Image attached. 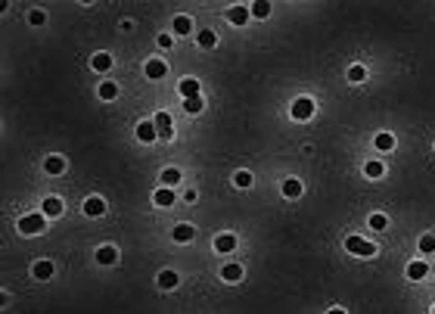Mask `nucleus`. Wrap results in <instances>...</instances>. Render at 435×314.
I'll return each mask as SVG.
<instances>
[{
  "label": "nucleus",
  "mask_w": 435,
  "mask_h": 314,
  "mask_svg": "<svg viewBox=\"0 0 435 314\" xmlns=\"http://www.w3.org/2000/svg\"><path fill=\"white\" fill-rule=\"evenodd\" d=\"M345 249L352 252V255H364V258L376 255V246H373L370 240H361V236H348V240H345Z\"/></svg>",
  "instance_id": "f257e3e1"
},
{
  "label": "nucleus",
  "mask_w": 435,
  "mask_h": 314,
  "mask_svg": "<svg viewBox=\"0 0 435 314\" xmlns=\"http://www.w3.org/2000/svg\"><path fill=\"white\" fill-rule=\"evenodd\" d=\"M314 115V103L308 97H298L295 103H292V118L295 122H308V118Z\"/></svg>",
  "instance_id": "f03ea898"
},
{
  "label": "nucleus",
  "mask_w": 435,
  "mask_h": 314,
  "mask_svg": "<svg viewBox=\"0 0 435 314\" xmlns=\"http://www.w3.org/2000/svg\"><path fill=\"white\" fill-rule=\"evenodd\" d=\"M19 230H22V233H41V230H44V211H41V215H25V218H19Z\"/></svg>",
  "instance_id": "7ed1b4c3"
},
{
  "label": "nucleus",
  "mask_w": 435,
  "mask_h": 314,
  "mask_svg": "<svg viewBox=\"0 0 435 314\" xmlns=\"http://www.w3.org/2000/svg\"><path fill=\"white\" fill-rule=\"evenodd\" d=\"M156 131H159V140H171V137H174L171 115H168V112H159V115H156Z\"/></svg>",
  "instance_id": "20e7f679"
},
{
  "label": "nucleus",
  "mask_w": 435,
  "mask_h": 314,
  "mask_svg": "<svg viewBox=\"0 0 435 314\" xmlns=\"http://www.w3.org/2000/svg\"><path fill=\"white\" fill-rule=\"evenodd\" d=\"M106 211V202L100 199V196H90V199H84V215L87 218H100Z\"/></svg>",
  "instance_id": "39448f33"
},
{
  "label": "nucleus",
  "mask_w": 435,
  "mask_h": 314,
  "mask_svg": "<svg viewBox=\"0 0 435 314\" xmlns=\"http://www.w3.org/2000/svg\"><path fill=\"white\" fill-rule=\"evenodd\" d=\"M137 137H140L143 143H152V140H159L156 122H140V125H137Z\"/></svg>",
  "instance_id": "423d86ee"
},
{
  "label": "nucleus",
  "mask_w": 435,
  "mask_h": 314,
  "mask_svg": "<svg viewBox=\"0 0 435 314\" xmlns=\"http://www.w3.org/2000/svg\"><path fill=\"white\" fill-rule=\"evenodd\" d=\"M177 90H181L184 100H193V97H199V81L196 78H184L181 84H177Z\"/></svg>",
  "instance_id": "0eeeda50"
},
{
  "label": "nucleus",
  "mask_w": 435,
  "mask_h": 314,
  "mask_svg": "<svg viewBox=\"0 0 435 314\" xmlns=\"http://www.w3.org/2000/svg\"><path fill=\"white\" fill-rule=\"evenodd\" d=\"M165 72H168V65L162 63V59H149V63H146V78H152V81L165 78Z\"/></svg>",
  "instance_id": "6e6552de"
},
{
  "label": "nucleus",
  "mask_w": 435,
  "mask_h": 314,
  "mask_svg": "<svg viewBox=\"0 0 435 314\" xmlns=\"http://www.w3.org/2000/svg\"><path fill=\"white\" fill-rule=\"evenodd\" d=\"M215 249L224 252V255H227V252H233V249H236V236H233V233H221L218 240H215Z\"/></svg>",
  "instance_id": "1a4fd4ad"
},
{
  "label": "nucleus",
  "mask_w": 435,
  "mask_h": 314,
  "mask_svg": "<svg viewBox=\"0 0 435 314\" xmlns=\"http://www.w3.org/2000/svg\"><path fill=\"white\" fill-rule=\"evenodd\" d=\"M426 274H429V265H426V261H411V265H407V277L411 280H423Z\"/></svg>",
  "instance_id": "9d476101"
},
{
  "label": "nucleus",
  "mask_w": 435,
  "mask_h": 314,
  "mask_svg": "<svg viewBox=\"0 0 435 314\" xmlns=\"http://www.w3.org/2000/svg\"><path fill=\"white\" fill-rule=\"evenodd\" d=\"M97 261H100V265H115L118 252L112 249V246H103V249H97Z\"/></svg>",
  "instance_id": "9b49d317"
},
{
  "label": "nucleus",
  "mask_w": 435,
  "mask_h": 314,
  "mask_svg": "<svg viewBox=\"0 0 435 314\" xmlns=\"http://www.w3.org/2000/svg\"><path fill=\"white\" fill-rule=\"evenodd\" d=\"M41 211H44V215H62V199H56V196H47L44 199V209H41Z\"/></svg>",
  "instance_id": "f8f14e48"
},
{
  "label": "nucleus",
  "mask_w": 435,
  "mask_h": 314,
  "mask_svg": "<svg viewBox=\"0 0 435 314\" xmlns=\"http://www.w3.org/2000/svg\"><path fill=\"white\" fill-rule=\"evenodd\" d=\"M249 16H252V10H246V6H233V10L227 13V19L233 22V25H243L246 19H249Z\"/></svg>",
  "instance_id": "ddd939ff"
},
{
  "label": "nucleus",
  "mask_w": 435,
  "mask_h": 314,
  "mask_svg": "<svg viewBox=\"0 0 435 314\" xmlns=\"http://www.w3.org/2000/svg\"><path fill=\"white\" fill-rule=\"evenodd\" d=\"M156 206H162V209H168V206H174V190H156Z\"/></svg>",
  "instance_id": "4468645a"
},
{
  "label": "nucleus",
  "mask_w": 435,
  "mask_h": 314,
  "mask_svg": "<svg viewBox=\"0 0 435 314\" xmlns=\"http://www.w3.org/2000/svg\"><path fill=\"white\" fill-rule=\"evenodd\" d=\"M44 168H47L50 174H62V171H65V159H59V156H50L47 162H44Z\"/></svg>",
  "instance_id": "2eb2a0df"
},
{
  "label": "nucleus",
  "mask_w": 435,
  "mask_h": 314,
  "mask_svg": "<svg viewBox=\"0 0 435 314\" xmlns=\"http://www.w3.org/2000/svg\"><path fill=\"white\" fill-rule=\"evenodd\" d=\"M190 31H193L190 16H177V19H174V35H190Z\"/></svg>",
  "instance_id": "dca6fc26"
},
{
  "label": "nucleus",
  "mask_w": 435,
  "mask_h": 314,
  "mask_svg": "<svg viewBox=\"0 0 435 314\" xmlns=\"http://www.w3.org/2000/svg\"><path fill=\"white\" fill-rule=\"evenodd\" d=\"M93 69H97V72H109V69H112V56H109V53H97V56H93Z\"/></svg>",
  "instance_id": "f3484780"
},
{
  "label": "nucleus",
  "mask_w": 435,
  "mask_h": 314,
  "mask_svg": "<svg viewBox=\"0 0 435 314\" xmlns=\"http://www.w3.org/2000/svg\"><path fill=\"white\" fill-rule=\"evenodd\" d=\"M159 286H162V290H174V286H177V274H174V271H162V274H159Z\"/></svg>",
  "instance_id": "a211bd4d"
},
{
  "label": "nucleus",
  "mask_w": 435,
  "mask_h": 314,
  "mask_svg": "<svg viewBox=\"0 0 435 314\" xmlns=\"http://www.w3.org/2000/svg\"><path fill=\"white\" fill-rule=\"evenodd\" d=\"M174 240H177V243H190V240H193V227H190V224H177V227H174Z\"/></svg>",
  "instance_id": "6ab92c4d"
},
{
  "label": "nucleus",
  "mask_w": 435,
  "mask_h": 314,
  "mask_svg": "<svg viewBox=\"0 0 435 314\" xmlns=\"http://www.w3.org/2000/svg\"><path fill=\"white\" fill-rule=\"evenodd\" d=\"M35 277L38 280H50L53 277V265H50V261H38L35 265Z\"/></svg>",
  "instance_id": "aec40b11"
},
{
  "label": "nucleus",
  "mask_w": 435,
  "mask_h": 314,
  "mask_svg": "<svg viewBox=\"0 0 435 314\" xmlns=\"http://www.w3.org/2000/svg\"><path fill=\"white\" fill-rule=\"evenodd\" d=\"M162 184H165V187L181 184V171H177V168H165V171H162Z\"/></svg>",
  "instance_id": "412c9836"
},
{
  "label": "nucleus",
  "mask_w": 435,
  "mask_h": 314,
  "mask_svg": "<svg viewBox=\"0 0 435 314\" xmlns=\"http://www.w3.org/2000/svg\"><path fill=\"white\" fill-rule=\"evenodd\" d=\"M298 193H302V184L295 181V177H289V181L283 184V196H289V199H295Z\"/></svg>",
  "instance_id": "4be33fe9"
},
{
  "label": "nucleus",
  "mask_w": 435,
  "mask_h": 314,
  "mask_svg": "<svg viewBox=\"0 0 435 314\" xmlns=\"http://www.w3.org/2000/svg\"><path fill=\"white\" fill-rule=\"evenodd\" d=\"M221 277L233 283V280H240V277H243V268H240V265H224V271H221Z\"/></svg>",
  "instance_id": "5701e85b"
},
{
  "label": "nucleus",
  "mask_w": 435,
  "mask_h": 314,
  "mask_svg": "<svg viewBox=\"0 0 435 314\" xmlns=\"http://www.w3.org/2000/svg\"><path fill=\"white\" fill-rule=\"evenodd\" d=\"M184 106H186V115H199V112H202V106H206V103H202L199 97H193V100H184Z\"/></svg>",
  "instance_id": "b1692460"
},
{
  "label": "nucleus",
  "mask_w": 435,
  "mask_h": 314,
  "mask_svg": "<svg viewBox=\"0 0 435 314\" xmlns=\"http://www.w3.org/2000/svg\"><path fill=\"white\" fill-rule=\"evenodd\" d=\"M100 97H103V100H115V97H118V87H115L112 81L100 84Z\"/></svg>",
  "instance_id": "393cba45"
},
{
  "label": "nucleus",
  "mask_w": 435,
  "mask_h": 314,
  "mask_svg": "<svg viewBox=\"0 0 435 314\" xmlns=\"http://www.w3.org/2000/svg\"><path fill=\"white\" fill-rule=\"evenodd\" d=\"M364 171H367V177H373V181H376V177H382V171H386V168H382V162H367Z\"/></svg>",
  "instance_id": "a878e982"
},
{
  "label": "nucleus",
  "mask_w": 435,
  "mask_h": 314,
  "mask_svg": "<svg viewBox=\"0 0 435 314\" xmlns=\"http://www.w3.org/2000/svg\"><path fill=\"white\" fill-rule=\"evenodd\" d=\"M376 147L379 149H392V147H395V137H392L389 131H382V134H376Z\"/></svg>",
  "instance_id": "bb28decb"
},
{
  "label": "nucleus",
  "mask_w": 435,
  "mask_h": 314,
  "mask_svg": "<svg viewBox=\"0 0 435 314\" xmlns=\"http://www.w3.org/2000/svg\"><path fill=\"white\" fill-rule=\"evenodd\" d=\"M420 252H426V255H429V252H435V236H432V233L420 236Z\"/></svg>",
  "instance_id": "cd10ccee"
},
{
  "label": "nucleus",
  "mask_w": 435,
  "mask_h": 314,
  "mask_svg": "<svg viewBox=\"0 0 435 314\" xmlns=\"http://www.w3.org/2000/svg\"><path fill=\"white\" fill-rule=\"evenodd\" d=\"M268 13H270V3H268V0H258V3L252 6V16H258V19H264Z\"/></svg>",
  "instance_id": "c85d7f7f"
},
{
  "label": "nucleus",
  "mask_w": 435,
  "mask_h": 314,
  "mask_svg": "<svg viewBox=\"0 0 435 314\" xmlns=\"http://www.w3.org/2000/svg\"><path fill=\"white\" fill-rule=\"evenodd\" d=\"M364 78H367L364 65H352V69H348V81H364Z\"/></svg>",
  "instance_id": "c756f323"
},
{
  "label": "nucleus",
  "mask_w": 435,
  "mask_h": 314,
  "mask_svg": "<svg viewBox=\"0 0 435 314\" xmlns=\"http://www.w3.org/2000/svg\"><path fill=\"white\" fill-rule=\"evenodd\" d=\"M215 44H218L215 31H202V35H199V47H215Z\"/></svg>",
  "instance_id": "7c9ffc66"
},
{
  "label": "nucleus",
  "mask_w": 435,
  "mask_h": 314,
  "mask_svg": "<svg viewBox=\"0 0 435 314\" xmlns=\"http://www.w3.org/2000/svg\"><path fill=\"white\" fill-rule=\"evenodd\" d=\"M386 224H389L386 215H370V227L373 230H386Z\"/></svg>",
  "instance_id": "2f4dec72"
},
{
  "label": "nucleus",
  "mask_w": 435,
  "mask_h": 314,
  "mask_svg": "<svg viewBox=\"0 0 435 314\" xmlns=\"http://www.w3.org/2000/svg\"><path fill=\"white\" fill-rule=\"evenodd\" d=\"M28 22H31V25H44V22H47V13H44V10H31V13H28Z\"/></svg>",
  "instance_id": "473e14b6"
},
{
  "label": "nucleus",
  "mask_w": 435,
  "mask_h": 314,
  "mask_svg": "<svg viewBox=\"0 0 435 314\" xmlns=\"http://www.w3.org/2000/svg\"><path fill=\"white\" fill-rule=\"evenodd\" d=\"M236 187H252V174L249 171H236Z\"/></svg>",
  "instance_id": "72a5a7b5"
},
{
  "label": "nucleus",
  "mask_w": 435,
  "mask_h": 314,
  "mask_svg": "<svg viewBox=\"0 0 435 314\" xmlns=\"http://www.w3.org/2000/svg\"><path fill=\"white\" fill-rule=\"evenodd\" d=\"M174 41H171V35H159V47H171Z\"/></svg>",
  "instance_id": "f704fd0d"
},
{
  "label": "nucleus",
  "mask_w": 435,
  "mask_h": 314,
  "mask_svg": "<svg viewBox=\"0 0 435 314\" xmlns=\"http://www.w3.org/2000/svg\"><path fill=\"white\" fill-rule=\"evenodd\" d=\"M327 314H345V311H342V308H332V311H327Z\"/></svg>",
  "instance_id": "c9c22d12"
},
{
  "label": "nucleus",
  "mask_w": 435,
  "mask_h": 314,
  "mask_svg": "<svg viewBox=\"0 0 435 314\" xmlns=\"http://www.w3.org/2000/svg\"><path fill=\"white\" fill-rule=\"evenodd\" d=\"M432 314H435V308H432Z\"/></svg>",
  "instance_id": "e433bc0d"
},
{
  "label": "nucleus",
  "mask_w": 435,
  "mask_h": 314,
  "mask_svg": "<svg viewBox=\"0 0 435 314\" xmlns=\"http://www.w3.org/2000/svg\"><path fill=\"white\" fill-rule=\"evenodd\" d=\"M432 271H435V268H432Z\"/></svg>",
  "instance_id": "4c0bfd02"
}]
</instances>
